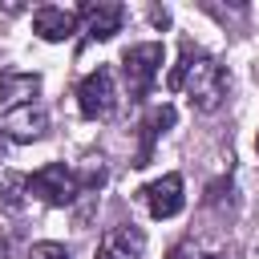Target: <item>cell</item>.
Returning <instances> with one entry per match:
<instances>
[{"label":"cell","instance_id":"cell-1","mask_svg":"<svg viewBox=\"0 0 259 259\" xmlns=\"http://www.w3.org/2000/svg\"><path fill=\"white\" fill-rule=\"evenodd\" d=\"M227 69L214 61V57H202V53H190V49H182V61L174 65V73H170V89H182L186 93V101L198 109V113H210V109H219L223 105V97H227Z\"/></svg>","mask_w":259,"mask_h":259},{"label":"cell","instance_id":"cell-2","mask_svg":"<svg viewBox=\"0 0 259 259\" xmlns=\"http://www.w3.org/2000/svg\"><path fill=\"white\" fill-rule=\"evenodd\" d=\"M97 182H101V170L89 178H77V170H69L65 162H49L28 178V190L40 194L49 206H69L77 194H85V186H97Z\"/></svg>","mask_w":259,"mask_h":259},{"label":"cell","instance_id":"cell-3","mask_svg":"<svg viewBox=\"0 0 259 259\" xmlns=\"http://www.w3.org/2000/svg\"><path fill=\"white\" fill-rule=\"evenodd\" d=\"M158 65H162V45L146 40V45H130L121 53V73H125V89H130V101H142L158 77Z\"/></svg>","mask_w":259,"mask_h":259},{"label":"cell","instance_id":"cell-4","mask_svg":"<svg viewBox=\"0 0 259 259\" xmlns=\"http://www.w3.org/2000/svg\"><path fill=\"white\" fill-rule=\"evenodd\" d=\"M113 105H117L113 73H109L105 65H97V69H93V73H85V77H81V85H77V109H81L89 121H97V117H109V113H113Z\"/></svg>","mask_w":259,"mask_h":259},{"label":"cell","instance_id":"cell-5","mask_svg":"<svg viewBox=\"0 0 259 259\" xmlns=\"http://www.w3.org/2000/svg\"><path fill=\"white\" fill-rule=\"evenodd\" d=\"M0 130H4L12 142H40V138L49 134V109H45L40 101L16 105V109H8V113L0 117Z\"/></svg>","mask_w":259,"mask_h":259},{"label":"cell","instance_id":"cell-6","mask_svg":"<svg viewBox=\"0 0 259 259\" xmlns=\"http://www.w3.org/2000/svg\"><path fill=\"white\" fill-rule=\"evenodd\" d=\"M142 202H146V210H150L154 219H174V214L182 210V202H186L182 178H178V174H162L158 182H150V186L142 190Z\"/></svg>","mask_w":259,"mask_h":259},{"label":"cell","instance_id":"cell-7","mask_svg":"<svg viewBox=\"0 0 259 259\" xmlns=\"http://www.w3.org/2000/svg\"><path fill=\"white\" fill-rule=\"evenodd\" d=\"M142 255H146V235L134 223L105 231L101 243H97V259H142Z\"/></svg>","mask_w":259,"mask_h":259},{"label":"cell","instance_id":"cell-8","mask_svg":"<svg viewBox=\"0 0 259 259\" xmlns=\"http://www.w3.org/2000/svg\"><path fill=\"white\" fill-rule=\"evenodd\" d=\"M77 16L85 20V32H89L93 40H109V36H117V32H121V20H125L121 4H105V0L85 4Z\"/></svg>","mask_w":259,"mask_h":259},{"label":"cell","instance_id":"cell-9","mask_svg":"<svg viewBox=\"0 0 259 259\" xmlns=\"http://www.w3.org/2000/svg\"><path fill=\"white\" fill-rule=\"evenodd\" d=\"M77 12H69V8H36L32 12V32L40 36V40H69L73 32H77Z\"/></svg>","mask_w":259,"mask_h":259},{"label":"cell","instance_id":"cell-10","mask_svg":"<svg viewBox=\"0 0 259 259\" xmlns=\"http://www.w3.org/2000/svg\"><path fill=\"white\" fill-rule=\"evenodd\" d=\"M36 93H40V77H36V73H20V69H4V73H0V101H4L8 109L32 105Z\"/></svg>","mask_w":259,"mask_h":259},{"label":"cell","instance_id":"cell-11","mask_svg":"<svg viewBox=\"0 0 259 259\" xmlns=\"http://www.w3.org/2000/svg\"><path fill=\"white\" fill-rule=\"evenodd\" d=\"M166 125H174V109H170V105H162V109H154V113L146 117V125H142V130H146V146H142V154H138L134 166H146V162H150V146H154V138H158Z\"/></svg>","mask_w":259,"mask_h":259},{"label":"cell","instance_id":"cell-12","mask_svg":"<svg viewBox=\"0 0 259 259\" xmlns=\"http://www.w3.org/2000/svg\"><path fill=\"white\" fill-rule=\"evenodd\" d=\"M28 186V178L20 174H4V206L8 210H20V190Z\"/></svg>","mask_w":259,"mask_h":259},{"label":"cell","instance_id":"cell-13","mask_svg":"<svg viewBox=\"0 0 259 259\" xmlns=\"http://www.w3.org/2000/svg\"><path fill=\"white\" fill-rule=\"evenodd\" d=\"M28 259H69V251H65L61 243H32Z\"/></svg>","mask_w":259,"mask_h":259},{"label":"cell","instance_id":"cell-14","mask_svg":"<svg viewBox=\"0 0 259 259\" xmlns=\"http://www.w3.org/2000/svg\"><path fill=\"white\" fill-rule=\"evenodd\" d=\"M202 259H227V255H202Z\"/></svg>","mask_w":259,"mask_h":259},{"label":"cell","instance_id":"cell-15","mask_svg":"<svg viewBox=\"0 0 259 259\" xmlns=\"http://www.w3.org/2000/svg\"><path fill=\"white\" fill-rule=\"evenodd\" d=\"M255 150H259V138H255Z\"/></svg>","mask_w":259,"mask_h":259}]
</instances>
